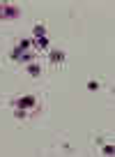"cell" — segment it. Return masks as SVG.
I'll use <instances>...</instances> for the list:
<instances>
[{"mask_svg": "<svg viewBox=\"0 0 115 157\" xmlns=\"http://www.w3.org/2000/svg\"><path fill=\"white\" fill-rule=\"evenodd\" d=\"M21 12H19V7H14V5H9V2H0V19L2 21H9V19H16Z\"/></svg>", "mask_w": 115, "mask_h": 157, "instance_id": "cell-1", "label": "cell"}, {"mask_svg": "<svg viewBox=\"0 0 115 157\" xmlns=\"http://www.w3.org/2000/svg\"><path fill=\"white\" fill-rule=\"evenodd\" d=\"M37 104V97L35 95H25V97L16 99V109H32Z\"/></svg>", "mask_w": 115, "mask_h": 157, "instance_id": "cell-2", "label": "cell"}, {"mask_svg": "<svg viewBox=\"0 0 115 157\" xmlns=\"http://www.w3.org/2000/svg\"><path fill=\"white\" fill-rule=\"evenodd\" d=\"M51 63L53 65H62L65 63V53H62V51H53V53H51Z\"/></svg>", "mask_w": 115, "mask_h": 157, "instance_id": "cell-3", "label": "cell"}, {"mask_svg": "<svg viewBox=\"0 0 115 157\" xmlns=\"http://www.w3.org/2000/svg\"><path fill=\"white\" fill-rule=\"evenodd\" d=\"M32 44H35V46H39V49H48V39H46V37H37Z\"/></svg>", "mask_w": 115, "mask_h": 157, "instance_id": "cell-4", "label": "cell"}, {"mask_svg": "<svg viewBox=\"0 0 115 157\" xmlns=\"http://www.w3.org/2000/svg\"><path fill=\"white\" fill-rule=\"evenodd\" d=\"M30 46H32V42H30V39H21L19 46H16V51H28Z\"/></svg>", "mask_w": 115, "mask_h": 157, "instance_id": "cell-5", "label": "cell"}, {"mask_svg": "<svg viewBox=\"0 0 115 157\" xmlns=\"http://www.w3.org/2000/svg\"><path fill=\"white\" fill-rule=\"evenodd\" d=\"M39 72H42V69H39V65H35V63L28 65V74H30V76H39Z\"/></svg>", "mask_w": 115, "mask_h": 157, "instance_id": "cell-6", "label": "cell"}, {"mask_svg": "<svg viewBox=\"0 0 115 157\" xmlns=\"http://www.w3.org/2000/svg\"><path fill=\"white\" fill-rule=\"evenodd\" d=\"M35 35H37V37H46V28H44L42 23H39V25H35Z\"/></svg>", "mask_w": 115, "mask_h": 157, "instance_id": "cell-7", "label": "cell"}, {"mask_svg": "<svg viewBox=\"0 0 115 157\" xmlns=\"http://www.w3.org/2000/svg\"><path fill=\"white\" fill-rule=\"evenodd\" d=\"M104 155H115V148L113 146H104Z\"/></svg>", "mask_w": 115, "mask_h": 157, "instance_id": "cell-8", "label": "cell"}, {"mask_svg": "<svg viewBox=\"0 0 115 157\" xmlns=\"http://www.w3.org/2000/svg\"><path fill=\"white\" fill-rule=\"evenodd\" d=\"M99 88V83H97V81H90V83H87V90H97Z\"/></svg>", "mask_w": 115, "mask_h": 157, "instance_id": "cell-9", "label": "cell"}]
</instances>
